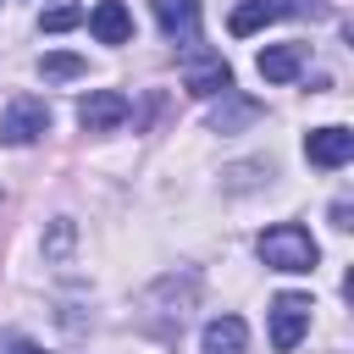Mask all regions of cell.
Listing matches in <instances>:
<instances>
[{
    "label": "cell",
    "instance_id": "6da1fadb",
    "mask_svg": "<svg viewBox=\"0 0 354 354\" xmlns=\"http://www.w3.org/2000/svg\"><path fill=\"white\" fill-rule=\"evenodd\" d=\"M260 260L271 266V271H315V260H321V249H315V238L299 227V221H277V227H266L260 232Z\"/></svg>",
    "mask_w": 354,
    "mask_h": 354
},
{
    "label": "cell",
    "instance_id": "7a4b0ae2",
    "mask_svg": "<svg viewBox=\"0 0 354 354\" xmlns=\"http://www.w3.org/2000/svg\"><path fill=\"white\" fill-rule=\"evenodd\" d=\"M44 133H50V105L33 100V94H17L0 116V144H33Z\"/></svg>",
    "mask_w": 354,
    "mask_h": 354
},
{
    "label": "cell",
    "instance_id": "3957f363",
    "mask_svg": "<svg viewBox=\"0 0 354 354\" xmlns=\"http://www.w3.org/2000/svg\"><path fill=\"white\" fill-rule=\"evenodd\" d=\"M310 299L304 293H277L271 299V348L277 354H288V348H299V337L310 332Z\"/></svg>",
    "mask_w": 354,
    "mask_h": 354
},
{
    "label": "cell",
    "instance_id": "277c9868",
    "mask_svg": "<svg viewBox=\"0 0 354 354\" xmlns=\"http://www.w3.org/2000/svg\"><path fill=\"white\" fill-rule=\"evenodd\" d=\"M183 88L199 94V100H210V94H232V66H227L221 55H210V50H194V55L183 61Z\"/></svg>",
    "mask_w": 354,
    "mask_h": 354
},
{
    "label": "cell",
    "instance_id": "5b68a950",
    "mask_svg": "<svg viewBox=\"0 0 354 354\" xmlns=\"http://www.w3.org/2000/svg\"><path fill=\"white\" fill-rule=\"evenodd\" d=\"M304 160L321 166V171L348 166L354 160V133L348 127H315V133H304Z\"/></svg>",
    "mask_w": 354,
    "mask_h": 354
},
{
    "label": "cell",
    "instance_id": "8992f818",
    "mask_svg": "<svg viewBox=\"0 0 354 354\" xmlns=\"http://www.w3.org/2000/svg\"><path fill=\"white\" fill-rule=\"evenodd\" d=\"M288 11H315V0H310V6H304V0H238L232 17H227V28H232L238 39H249V33H260L266 22H277V17H288Z\"/></svg>",
    "mask_w": 354,
    "mask_h": 354
},
{
    "label": "cell",
    "instance_id": "52a82bcc",
    "mask_svg": "<svg viewBox=\"0 0 354 354\" xmlns=\"http://www.w3.org/2000/svg\"><path fill=\"white\" fill-rule=\"evenodd\" d=\"M77 122H83V133H111V127L127 122V100L116 88H94V94L77 100Z\"/></svg>",
    "mask_w": 354,
    "mask_h": 354
},
{
    "label": "cell",
    "instance_id": "ba28073f",
    "mask_svg": "<svg viewBox=\"0 0 354 354\" xmlns=\"http://www.w3.org/2000/svg\"><path fill=\"white\" fill-rule=\"evenodd\" d=\"M149 6H155V22H160L166 39L188 44L199 33V0H149Z\"/></svg>",
    "mask_w": 354,
    "mask_h": 354
},
{
    "label": "cell",
    "instance_id": "9c48e42d",
    "mask_svg": "<svg viewBox=\"0 0 354 354\" xmlns=\"http://www.w3.org/2000/svg\"><path fill=\"white\" fill-rule=\"evenodd\" d=\"M88 33H94L100 44H127V39H133L127 6H122V0H100V6L88 11Z\"/></svg>",
    "mask_w": 354,
    "mask_h": 354
},
{
    "label": "cell",
    "instance_id": "30bf717a",
    "mask_svg": "<svg viewBox=\"0 0 354 354\" xmlns=\"http://www.w3.org/2000/svg\"><path fill=\"white\" fill-rule=\"evenodd\" d=\"M254 66H260L266 83H293V77L304 72V44H266Z\"/></svg>",
    "mask_w": 354,
    "mask_h": 354
},
{
    "label": "cell",
    "instance_id": "8fae6325",
    "mask_svg": "<svg viewBox=\"0 0 354 354\" xmlns=\"http://www.w3.org/2000/svg\"><path fill=\"white\" fill-rule=\"evenodd\" d=\"M243 348H249V326L238 315H216L199 337V354H243Z\"/></svg>",
    "mask_w": 354,
    "mask_h": 354
},
{
    "label": "cell",
    "instance_id": "7c38bea8",
    "mask_svg": "<svg viewBox=\"0 0 354 354\" xmlns=\"http://www.w3.org/2000/svg\"><path fill=\"white\" fill-rule=\"evenodd\" d=\"M39 72L61 83V77H83V72H88V61H83V55H72V50H55V55H44V61H39Z\"/></svg>",
    "mask_w": 354,
    "mask_h": 354
},
{
    "label": "cell",
    "instance_id": "4fadbf2b",
    "mask_svg": "<svg viewBox=\"0 0 354 354\" xmlns=\"http://www.w3.org/2000/svg\"><path fill=\"white\" fill-rule=\"evenodd\" d=\"M254 116H260V105H254V100H232L227 111H216V116H210V127H216V133H232V127H243V122H254Z\"/></svg>",
    "mask_w": 354,
    "mask_h": 354
},
{
    "label": "cell",
    "instance_id": "5bb4252c",
    "mask_svg": "<svg viewBox=\"0 0 354 354\" xmlns=\"http://www.w3.org/2000/svg\"><path fill=\"white\" fill-rule=\"evenodd\" d=\"M83 22V6H55V11H44V33H66V28H77Z\"/></svg>",
    "mask_w": 354,
    "mask_h": 354
},
{
    "label": "cell",
    "instance_id": "9a60e30c",
    "mask_svg": "<svg viewBox=\"0 0 354 354\" xmlns=\"http://www.w3.org/2000/svg\"><path fill=\"white\" fill-rule=\"evenodd\" d=\"M66 249H72V221L61 216V221H55V232H50V243H44V254H50V260H61Z\"/></svg>",
    "mask_w": 354,
    "mask_h": 354
},
{
    "label": "cell",
    "instance_id": "2e32d148",
    "mask_svg": "<svg viewBox=\"0 0 354 354\" xmlns=\"http://www.w3.org/2000/svg\"><path fill=\"white\" fill-rule=\"evenodd\" d=\"M0 354H44V348H39L33 337H6V343H0Z\"/></svg>",
    "mask_w": 354,
    "mask_h": 354
}]
</instances>
